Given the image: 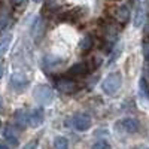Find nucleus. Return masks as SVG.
<instances>
[{
  "label": "nucleus",
  "instance_id": "obj_7",
  "mask_svg": "<svg viewBox=\"0 0 149 149\" xmlns=\"http://www.w3.org/2000/svg\"><path fill=\"white\" fill-rule=\"evenodd\" d=\"M3 136H5V139L12 145V146H15L18 145V133L15 130V127H12V125H8L3 131Z\"/></svg>",
  "mask_w": 149,
  "mask_h": 149
},
{
  "label": "nucleus",
  "instance_id": "obj_6",
  "mask_svg": "<svg viewBox=\"0 0 149 149\" xmlns=\"http://www.w3.org/2000/svg\"><path fill=\"white\" fill-rule=\"evenodd\" d=\"M121 125H122V130L125 131V133H137L139 128H140V124L137 119H134V118H125V119H122L121 121Z\"/></svg>",
  "mask_w": 149,
  "mask_h": 149
},
{
  "label": "nucleus",
  "instance_id": "obj_3",
  "mask_svg": "<svg viewBox=\"0 0 149 149\" xmlns=\"http://www.w3.org/2000/svg\"><path fill=\"white\" fill-rule=\"evenodd\" d=\"M72 122H73V127L76 128L78 131H86V130H90V127H91V118L88 115H85V113L74 115Z\"/></svg>",
  "mask_w": 149,
  "mask_h": 149
},
{
  "label": "nucleus",
  "instance_id": "obj_18",
  "mask_svg": "<svg viewBox=\"0 0 149 149\" xmlns=\"http://www.w3.org/2000/svg\"><path fill=\"white\" fill-rule=\"evenodd\" d=\"M143 55H145L146 61L149 63V42H148V43H145V46H143Z\"/></svg>",
  "mask_w": 149,
  "mask_h": 149
},
{
  "label": "nucleus",
  "instance_id": "obj_4",
  "mask_svg": "<svg viewBox=\"0 0 149 149\" xmlns=\"http://www.w3.org/2000/svg\"><path fill=\"white\" fill-rule=\"evenodd\" d=\"M43 119H45V112L42 107H37V109H33L30 113H29V125L31 128H37L43 124Z\"/></svg>",
  "mask_w": 149,
  "mask_h": 149
},
{
  "label": "nucleus",
  "instance_id": "obj_16",
  "mask_svg": "<svg viewBox=\"0 0 149 149\" xmlns=\"http://www.w3.org/2000/svg\"><path fill=\"white\" fill-rule=\"evenodd\" d=\"M93 149H110V145L106 140H98L93 145Z\"/></svg>",
  "mask_w": 149,
  "mask_h": 149
},
{
  "label": "nucleus",
  "instance_id": "obj_14",
  "mask_svg": "<svg viewBox=\"0 0 149 149\" xmlns=\"http://www.w3.org/2000/svg\"><path fill=\"white\" fill-rule=\"evenodd\" d=\"M139 88H140V94L143 95V97H146L148 100H149V88H148V85H146V81L142 78L140 81H139Z\"/></svg>",
  "mask_w": 149,
  "mask_h": 149
},
{
  "label": "nucleus",
  "instance_id": "obj_22",
  "mask_svg": "<svg viewBox=\"0 0 149 149\" xmlns=\"http://www.w3.org/2000/svg\"><path fill=\"white\" fill-rule=\"evenodd\" d=\"M33 2H36V3H40V2H42V0H33Z\"/></svg>",
  "mask_w": 149,
  "mask_h": 149
},
{
  "label": "nucleus",
  "instance_id": "obj_10",
  "mask_svg": "<svg viewBox=\"0 0 149 149\" xmlns=\"http://www.w3.org/2000/svg\"><path fill=\"white\" fill-rule=\"evenodd\" d=\"M15 122L17 125L24 128L29 125V115L26 113V110H17L15 112Z\"/></svg>",
  "mask_w": 149,
  "mask_h": 149
},
{
  "label": "nucleus",
  "instance_id": "obj_1",
  "mask_svg": "<svg viewBox=\"0 0 149 149\" xmlns=\"http://www.w3.org/2000/svg\"><path fill=\"white\" fill-rule=\"evenodd\" d=\"M121 85H122V76H121V73L119 72H112V73H109L107 76L104 78V81L102 84V88H103V91L106 94L113 95L115 93L119 91Z\"/></svg>",
  "mask_w": 149,
  "mask_h": 149
},
{
  "label": "nucleus",
  "instance_id": "obj_20",
  "mask_svg": "<svg viewBox=\"0 0 149 149\" xmlns=\"http://www.w3.org/2000/svg\"><path fill=\"white\" fill-rule=\"evenodd\" d=\"M2 76H3V66L0 63V79H2Z\"/></svg>",
  "mask_w": 149,
  "mask_h": 149
},
{
  "label": "nucleus",
  "instance_id": "obj_13",
  "mask_svg": "<svg viewBox=\"0 0 149 149\" xmlns=\"http://www.w3.org/2000/svg\"><path fill=\"white\" fill-rule=\"evenodd\" d=\"M128 15H130V9H128L127 6H121L119 10H118V14H116V17H118L119 21H125V19H128Z\"/></svg>",
  "mask_w": 149,
  "mask_h": 149
},
{
  "label": "nucleus",
  "instance_id": "obj_12",
  "mask_svg": "<svg viewBox=\"0 0 149 149\" xmlns=\"http://www.w3.org/2000/svg\"><path fill=\"white\" fill-rule=\"evenodd\" d=\"M10 40H12V36H10V34L5 36L3 39L0 40V55H3V54L8 51V48H9V43H10Z\"/></svg>",
  "mask_w": 149,
  "mask_h": 149
},
{
  "label": "nucleus",
  "instance_id": "obj_21",
  "mask_svg": "<svg viewBox=\"0 0 149 149\" xmlns=\"http://www.w3.org/2000/svg\"><path fill=\"white\" fill-rule=\"evenodd\" d=\"M0 149H8V146H6V145H3V143H2V145H0Z\"/></svg>",
  "mask_w": 149,
  "mask_h": 149
},
{
  "label": "nucleus",
  "instance_id": "obj_11",
  "mask_svg": "<svg viewBox=\"0 0 149 149\" xmlns=\"http://www.w3.org/2000/svg\"><path fill=\"white\" fill-rule=\"evenodd\" d=\"M54 149H69V142L63 136H58L54 139Z\"/></svg>",
  "mask_w": 149,
  "mask_h": 149
},
{
  "label": "nucleus",
  "instance_id": "obj_24",
  "mask_svg": "<svg viewBox=\"0 0 149 149\" xmlns=\"http://www.w3.org/2000/svg\"><path fill=\"white\" fill-rule=\"evenodd\" d=\"M0 130H2V121H0Z\"/></svg>",
  "mask_w": 149,
  "mask_h": 149
},
{
  "label": "nucleus",
  "instance_id": "obj_2",
  "mask_svg": "<svg viewBox=\"0 0 149 149\" xmlns=\"http://www.w3.org/2000/svg\"><path fill=\"white\" fill-rule=\"evenodd\" d=\"M34 100L40 104H49L54 100V91L49 85H37L34 88Z\"/></svg>",
  "mask_w": 149,
  "mask_h": 149
},
{
  "label": "nucleus",
  "instance_id": "obj_8",
  "mask_svg": "<svg viewBox=\"0 0 149 149\" xmlns=\"http://www.w3.org/2000/svg\"><path fill=\"white\" fill-rule=\"evenodd\" d=\"M12 85L15 86L17 90H22L24 86H26L27 84H29V81H27V78L24 76V74H21V73H15V74H12Z\"/></svg>",
  "mask_w": 149,
  "mask_h": 149
},
{
  "label": "nucleus",
  "instance_id": "obj_23",
  "mask_svg": "<svg viewBox=\"0 0 149 149\" xmlns=\"http://www.w3.org/2000/svg\"><path fill=\"white\" fill-rule=\"evenodd\" d=\"M0 107H2V98H0Z\"/></svg>",
  "mask_w": 149,
  "mask_h": 149
},
{
  "label": "nucleus",
  "instance_id": "obj_19",
  "mask_svg": "<svg viewBox=\"0 0 149 149\" xmlns=\"http://www.w3.org/2000/svg\"><path fill=\"white\" fill-rule=\"evenodd\" d=\"M10 2L14 3V5H22L24 2H26V0H10Z\"/></svg>",
  "mask_w": 149,
  "mask_h": 149
},
{
  "label": "nucleus",
  "instance_id": "obj_15",
  "mask_svg": "<svg viewBox=\"0 0 149 149\" xmlns=\"http://www.w3.org/2000/svg\"><path fill=\"white\" fill-rule=\"evenodd\" d=\"M9 24V15L8 14H0V31L5 30Z\"/></svg>",
  "mask_w": 149,
  "mask_h": 149
},
{
  "label": "nucleus",
  "instance_id": "obj_17",
  "mask_svg": "<svg viewBox=\"0 0 149 149\" xmlns=\"http://www.w3.org/2000/svg\"><path fill=\"white\" fill-rule=\"evenodd\" d=\"M37 148V140L34 139V140H31V142H29L26 146H24L22 149H36Z\"/></svg>",
  "mask_w": 149,
  "mask_h": 149
},
{
  "label": "nucleus",
  "instance_id": "obj_9",
  "mask_svg": "<svg viewBox=\"0 0 149 149\" xmlns=\"http://www.w3.org/2000/svg\"><path fill=\"white\" fill-rule=\"evenodd\" d=\"M86 72H88V67H86L85 63H79V64H74L69 69V74L70 76H82V74H85Z\"/></svg>",
  "mask_w": 149,
  "mask_h": 149
},
{
  "label": "nucleus",
  "instance_id": "obj_5",
  "mask_svg": "<svg viewBox=\"0 0 149 149\" xmlns=\"http://www.w3.org/2000/svg\"><path fill=\"white\" fill-rule=\"evenodd\" d=\"M57 90L64 94H73L78 90V84L72 79H58L57 81Z\"/></svg>",
  "mask_w": 149,
  "mask_h": 149
}]
</instances>
